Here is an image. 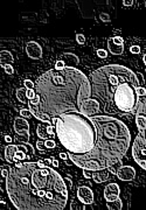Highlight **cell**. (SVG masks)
<instances>
[{
  "mask_svg": "<svg viewBox=\"0 0 146 210\" xmlns=\"http://www.w3.org/2000/svg\"><path fill=\"white\" fill-rule=\"evenodd\" d=\"M6 192L19 210H62L68 202L64 180L43 160L15 162L6 178Z\"/></svg>",
  "mask_w": 146,
  "mask_h": 210,
  "instance_id": "cell-1",
  "label": "cell"
},
{
  "mask_svg": "<svg viewBox=\"0 0 146 210\" xmlns=\"http://www.w3.org/2000/svg\"><path fill=\"white\" fill-rule=\"evenodd\" d=\"M39 105L28 104L30 111H40L50 119L68 112L82 113L83 102L91 97L90 80L77 68L50 69L35 83Z\"/></svg>",
  "mask_w": 146,
  "mask_h": 210,
  "instance_id": "cell-2",
  "label": "cell"
},
{
  "mask_svg": "<svg viewBox=\"0 0 146 210\" xmlns=\"http://www.w3.org/2000/svg\"><path fill=\"white\" fill-rule=\"evenodd\" d=\"M90 118L97 131L94 148L81 155L68 154L69 159L82 169H108L118 163L126 154L131 142V133L122 120L112 116L97 114Z\"/></svg>",
  "mask_w": 146,
  "mask_h": 210,
  "instance_id": "cell-3",
  "label": "cell"
},
{
  "mask_svg": "<svg viewBox=\"0 0 146 210\" xmlns=\"http://www.w3.org/2000/svg\"><path fill=\"white\" fill-rule=\"evenodd\" d=\"M91 96L109 113L125 114L139 104L137 88L140 87L137 74L124 66L109 64L90 75Z\"/></svg>",
  "mask_w": 146,
  "mask_h": 210,
  "instance_id": "cell-4",
  "label": "cell"
},
{
  "mask_svg": "<svg viewBox=\"0 0 146 210\" xmlns=\"http://www.w3.org/2000/svg\"><path fill=\"white\" fill-rule=\"evenodd\" d=\"M60 144L68 154L81 155L90 152L96 142L97 131L90 117L68 112L51 119Z\"/></svg>",
  "mask_w": 146,
  "mask_h": 210,
  "instance_id": "cell-5",
  "label": "cell"
},
{
  "mask_svg": "<svg viewBox=\"0 0 146 210\" xmlns=\"http://www.w3.org/2000/svg\"><path fill=\"white\" fill-rule=\"evenodd\" d=\"M132 156L135 161L146 171V128L143 134H138L133 141Z\"/></svg>",
  "mask_w": 146,
  "mask_h": 210,
  "instance_id": "cell-6",
  "label": "cell"
},
{
  "mask_svg": "<svg viewBox=\"0 0 146 210\" xmlns=\"http://www.w3.org/2000/svg\"><path fill=\"white\" fill-rule=\"evenodd\" d=\"M99 105L101 103L95 98H88L83 102L82 105V114H85L87 117H94L99 113Z\"/></svg>",
  "mask_w": 146,
  "mask_h": 210,
  "instance_id": "cell-7",
  "label": "cell"
},
{
  "mask_svg": "<svg viewBox=\"0 0 146 210\" xmlns=\"http://www.w3.org/2000/svg\"><path fill=\"white\" fill-rule=\"evenodd\" d=\"M14 131L18 135L25 137V139L28 140V138H29V125L25 118L16 117L14 119Z\"/></svg>",
  "mask_w": 146,
  "mask_h": 210,
  "instance_id": "cell-8",
  "label": "cell"
},
{
  "mask_svg": "<svg viewBox=\"0 0 146 210\" xmlns=\"http://www.w3.org/2000/svg\"><path fill=\"white\" fill-rule=\"evenodd\" d=\"M108 49L114 55H122L124 51V40L122 36H114L108 40Z\"/></svg>",
  "mask_w": 146,
  "mask_h": 210,
  "instance_id": "cell-9",
  "label": "cell"
},
{
  "mask_svg": "<svg viewBox=\"0 0 146 210\" xmlns=\"http://www.w3.org/2000/svg\"><path fill=\"white\" fill-rule=\"evenodd\" d=\"M83 175L87 179H92L97 183H102L109 178V172L107 169H101V171H89V169H83Z\"/></svg>",
  "mask_w": 146,
  "mask_h": 210,
  "instance_id": "cell-10",
  "label": "cell"
},
{
  "mask_svg": "<svg viewBox=\"0 0 146 210\" xmlns=\"http://www.w3.org/2000/svg\"><path fill=\"white\" fill-rule=\"evenodd\" d=\"M26 53L29 58L40 60L42 57V47L35 41H29L26 44Z\"/></svg>",
  "mask_w": 146,
  "mask_h": 210,
  "instance_id": "cell-11",
  "label": "cell"
},
{
  "mask_svg": "<svg viewBox=\"0 0 146 210\" xmlns=\"http://www.w3.org/2000/svg\"><path fill=\"white\" fill-rule=\"evenodd\" d=\"M77 199L83 204H92L94 203V193L89 187H80L77 189Z\"/></svg>",
  "mask_w": 146,
  "mask_h": 210,
  "instance_id": "cell-12",
  "label": "cell"
},
{
  "mask_svg": "<svg viewBox=\"0 0 146 210\" xmlns=\"http://www.w3.org/2000/svg\"><path fill=\"white\" fill-rule=\"evenodd\" d=\"M116 175L122 181H132L136 176V171L131 166H122L118 168Z\"/></svg>",
  "mask_w": 146,
  "mask_h": 210,
  "instance_id": "cell-13",
  "label": "cell"
},
{
  "mask_svg": "<svg viewBox=\"0 0 146 210\" xmlns=\"http://www.w3.org/2000/svg\"><path fill=\"white\" fill-rule=\"evenodd\" d=\"M119 186L117 183H109L104 188V199L105 201H115L119 197Z\"/></svg>",
  "mask_w": 146,
  "mask_h": 210,
  "instance_id": "cell-14",
  "label": "cell"
},
{
  "mask_svg": "<svg viewBox=\"0 0 146 210\" xmlns=\"http://www.w3.org/2000/svg\"><path fill=\"white\" fill-rule=\"evenodd\" d=\"M62 61L64 62L66 67H69V68H75L78 64V57L75 54H71V53L64 54Z\"/></svg>",
  "mask_w": 146,
  "mask_h": 210,
  "instance_id": "cell-15",
  "label": "cell"
},
{
  "mask_svg": "<svg viewBox=\"0 0 146 210\" xmlns=\"http://www.w3.org/2000/svg\"><path fill=\"white\" fill-rule=\"evenodd\" d=\"M48 126H49V123H43V124H39L37 127H36V134L40 139H43V140H47L49 139L50 134L48 132Z\"/></svg>",
  "mask_w": 146,
  "mask_h": 210,
  "instance_id": "cell-16",
  "label": "cell"
},
{
  "mask_svg": "<svg viewBox=\"0 0 146 210\" xmlns=\"http://www.w3.org/2000/svg\"><path fill=\"white\" fill-rule=\"evenodd\" d=\"M18 149V145H13V144H9L6 146L5 148V159L7 162L9 163H14V155H15V152Z\"/></svg>",
  "mask_w": 146,
  "mask_h": 210,
  "instance_id": "cell-17",
  "label": "cell"
},
{
  "mask_svg": "<svg viewBox=\"0 0 146 210\" xmlns=\"http://www.w3.org/2000/svg\"><path fill=\"white\" fill-rule=\"evenodd\" d=\"M13 55L8 50H1L0 51V66L4 68L6 64H12L13 62Z\"/></svg>",
  "mask_w": 146,
  "mask_h": 210,
  "instance_id": "cell-18",
  "label": "cell"
},
{
  "mask_svg": "<svg viewBox=\"0 0 146 210\" xmlns=\"http://www.w3.org/2000/svg\"><path fill=\"white\" fill-rule=\"evenodd\" d=\"M136 124H137L139 134H143V133L145 132V128H146V116L137 114V116H136Z\"/></svg>",
  "mask_w": 146,
  "mask_h": 210,
  "instance_id": "cell-19",
  "label": "cell"
},
{
  "mask_svg": "<svg viewBox=\"0 0 146 210\" xmlns=\"http://www.w3.org/2000/svg\"><path fill=\"white\" fill-rule=\"evenodd\" d=\"M107 207H108V209L110 210H121L123 208V202L118 197L115 201H107Z\"/></svg>",
  "mask_w": 146,
  "mask_h": 210,
  "instance_id": "cell-20",
  "label": "cell"
},
{
  "mask_svg": "<svg viewBox=\"0 0 146 210\" xmlns=\"http://www.w3.org/2000/svg\"><path fill=\"white\" fill-rule=\"evenodd\" d=\"M26 92H27V88H20L16 90V98L19 99V102L21 103H28V98L26 96Z\"/></svg>",
  "mask_w": 146,
  "mask_h": 210,
  "instance_id": "cell-21",
  "label": "cell"
},
{
  "mask_svg": "<svg viewBox=\"0 0 146 210\" xmlns=\"http://www.w3.org/2000/svg\"><path fill=\"white\" fill-rule=\"evenodd\" d=\"M11 168H12V167H9V166H6V165L1 166V176H2L4 179H6V178L8 176L9 172H11Z\"/></svg>",
  "mask_w": 146,
  "mask_h": 210,
  "instance_id": "cell-22",
  "label": "cell"
},
{
  "mask_svg": "<svg viewBox=\"0 0 146 210\" xmlns=\"http://www.w3.org/2000/svg\"><path fill=\"white\" fill-rule=\"evenodd\" d=\"M44 145H46L47 149H53V148L56 147V142H55L53 139H47V140H44Z\"/></svg>",
  "mask_w": 146,
  "mask_h": 210,
  "instance_id": "cell-23",
  "label": "cell"
},
{
  "mask_svg": "<svg viewBox=\"0 0 146 210\" xmlns=\"http://www.w3.org/2000/svg\"><path fill=\"white\" fill-rule=\"evenodd\" d=\"M20 116H21L22 118H30V116H33V114H32L30 110L21 109V110H20Z\"/></svg>",
  "mask_w": 146,
  "mask_h": 210,
  "instance_id": "cell-24",
  "label": "cell"
},
{
  "mask_svg": "<svg viewBox=\"0 0 146 210\" xmlns=\"http://www.w3.org/2000/svg\"><path fill=\"white\" fill-rule=\"evenodd\" d=\"M36 147H37V149H39L41 153H44V152L47 151V147H46V145H44V141L39 140V141L36 142Z\"/></svg>",
  "mask_w": 146,
  "mask_h": 210,
  "instance_id": "cell-25",
  "label": "cell"
},
{
  "mask_svg": "<svg viewBox=\"0 0 146 210\" xmlns=\"http://www.w3.org/2000/svg\"><path fill=\"white\" fill-rule=\"evenodd\" d=\"M97 56L101 58H107L108 57V51L105 49H98L97 50Z\"/></svg>",
  "mask_w": 146,
  "mask_h": 210,
  "instance_id": "cell-26",
  "label": "cell"
},
{
  "mask_svg": "<svg viewBox=\"0 0 146 210\" xmlns=\"http://www.w3.org/2000/svg\"><path fill=\"white\" fill-rule=\"evenodd\" d=\"M23 85H25V88H27V89H34V88H35V84H34L30 80H25V81H23Z\"/></svg>",
  "mask_w": 146,
  "mask_h": 210,
  "instance_id": "cell-27",
  "label": "cell"
},
{
  "mask_svg": "<svg viewBox=\"0 0 146 210\" xmlns=\"http://www.w3.org/2000/svg\"><path fill=\"white\" fill-rule=\"evenodd\" d=\"M76 41H77V43H80V44H84V43H85V37H84V35H83V34H77V35H76Z\"/></svg>",
  "mask_w": 146,
  "mask_h": 210,
  "instance_id": "cell-28",
  "label": "cell"
},
{
  "mask_svg": "<svg viewBox=\"0 0 146 210\" xmlns=\"http://www.w3.org/2000/svg\"><path fill=\"white\" fill-rule=\"evenodd\" d=\"M64 68H66V64H64V62H63L62 60H59V61L55 63V69L61 70V69H64Z\"/></svg>",
  "mask_w": 146,
  "mask_h": 210,
  "instance_id": "cell-29",
  "label": "cell"
},
{
  "mask_svg": "<svg viewBox=\"0 0 146 210\" xmlns=\"http://www.w3.org/2000/svg\"><path fill=\"white\" fill-rule=\"evenodd\" d=\"M4 69H5L6 74H8V75H12V74L14 73V68L12 67V64H6V66L4 67Z\"/></svg>",
  "mask_w": 146,
  "mask_h": 210,
  "instance_id": "cell-30",
  "label": "cell"
},
{
  "mask_svg": "<svg viewBox=\"0 0 146 210\" xmlns=\"http://www.w3.org/2000/svg\"><path fill=\"white\" fill-rule=\"evenodd\" d=\"M137 114H143V116H145L146 114V103L144 105H140V106L138 107Z\"/></svg>",
  "mask_w": 146,
  "mask_h": 210,
  "instance_id": "cell-31",
  "label": "cell"
},
{
  "mask_svg": "<svg viewBox=\"0 0 146 210\" xmlns=\"http://www.w3.org/2000/svg\"><path fill=\"white\" fill-rule=\"evenodd\" d=\"M99 18H101V20H102V21H104V22H109V21L111 20V19H110V15H109V14H107V13H101Z\"/></svg>",
  "mask_w": 146,
  "mask_h": 210,
  "instance_id": "cell-32",
  "label": "cell"
},
{
  "mask_svg": "<svg viewBox=\"0 0 146 210\" xmlns=\"http://www.w3.org/2000/svg\"><path fill=\"white\" fill-rule=\"evenodd\" d=\"M137 95L140 97V96H145L146 95V89L144 87H138L137 88Z\"/></svg>",
  "mask_w": 146,
  "mask_h": 210,
  "instance_id": "cell-33",
  "label": "cell"
},
{
  "mask_svg": "<svg viewBox=\"0 0 146 210\" xmlns=\"http://www.w3.org/2000/svg\"><path fill=\"white\" fill-rule=\"evenodd\" d=\"M130 51H131L132 54H139V53H140V47H139V46H132V47L130 48Z\"/></svg>",
  "mask_w": 146,
  "mask_h": 210,
  "instance_id": "cell-34",
  "label": "cell"
},
{
  "mask_svg": "<svg viewBox=\"0 0 146 210\" xmlns=\"http://www.w3.org/2000/svg\"><path fill=\"white\" fill-rule=\"evenodd\" d=\"M64 182L67 183V188H68V189H71V187H73V181H71L70 176H67V178H66V181H64Z\"/></svg>",
  "mask_w": 146,
  "mask_h": 210,
  "instance_id": "cell-35",
  "label": "cell"
},
{
  "mask_svg": "<svg viewBox=\"0 0 146 210\" xmlns=\"http://www.w3.org/2000/svg\"><path fill=\"white\" fill-rule=\"evenodd\" d=\"M132 4H133L132 0H125V1H123V5H124V6H131Z\"/></svg>",
  "mask_w": 146,
  "mask_h": 210,
  "instance_id": "cell-36",
  "label": "cell"
},
{
  "mask_svg": "<svg viewBox=\"0 0 146 210\" xmlns=\"http://www.w3.org/2000/svg\"><path fill=\"white\" fill-rule=\"evenodd\" d=\"M68 156H69V155H68V153H63V152H62V153H60V158H61V159H63V160H67V158H68Z\"/></svg>",
  "mask_w": 146,
  "mask_h": 210,
  "instance_id": "cell-37",
  "label": "cell"
},
{
  "mask_svg": "<svg viewBox=\"0 0 146 210\" xmlns=\"http://www.w3.org/2000/svg\"><path fill=\"white\" fill-rule=\"evenodd\" d=\"M43 162H44V165H46V166H49L50 163H53V160H51V159H44V160H43Z\"/></svg>",
  "mask_w": 146,
  "mask_h": 210,
  "instance_id": "cell-38",
  "label": "cell"
},
{
  "mask_svg": "<svg viewBox=\"0 0 146 210\" xmlns=\"http://www.w3.org/2000/svg\"><path fill=\"white\" fill-rule=\"evenodd\" d=\"M5 141H6V142H12V137L5 135Z\"/></svg>",
  "mask_w": 146,
  "mask_h": 210,
  "instance_id": "cell-39",
  "label": "cell"
},
{
  "mask_svg": "<svg viewBox=\"0 0 146 210\" xmlns=\"http://www.w3.org/2000/svg\"><path fill=\"white\" fill-rule=\"evenodd\" d=\"M51 160H53V165H54V167H57V166H59V161L55 160L54 158H51Z\"/></svg>",
  "mask_w": 146,
  "mask_h": 210,
  "instance_id": "cell-40",
  "label": "cell"
},
{
  "mask_svg": "<svg viewBox=\"0 0 146 210\" xmlns=\"http://www.w3.org/2000/svg\"><path fill=\"white\" fill-rule=\"evenodd\" d=\"M143 61H144V63H145V66H146V54L143 56Z\"/></svg>",
  "mask_w": 146,
  "mask_h": 210,
  "instance_id": "cell-41",
  "label": "cell"
}]
</instances>
